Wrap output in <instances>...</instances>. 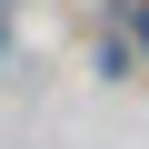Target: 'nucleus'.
I'll return each mask as SVG.
<instances>
[{"instance_id":"1","label":"nucleus","mask_w":149,"mask_h":149,"mask_svg":"<svg viewBox=\"0 0 149 149\" xmlns=\"http://www.w3.org/2000/svg\"><path fill=\"white\" fill-rule=\"evenodd\" d=\"M119 10H129V40L149 50V0H119Z\"/></svg>"}]
</instances>
